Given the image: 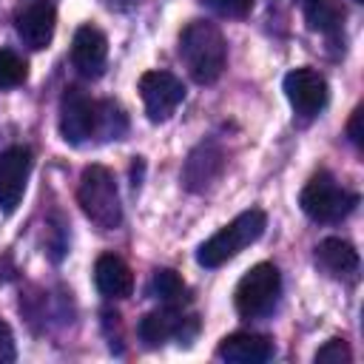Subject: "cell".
Listing matches in <instances>:
<instances>
[{
    "instance_id": "13",
    "label": "cell",
    "mask_w": 364,
    "mask_h": 364,
    "mask_svg": "<svg viewBox=\"0 0 364 364\" xmlns=\"http://www.w3.org/2000/svg\"><path fill=\"white\" fill-rule=\"evenodd\" d=\"M216 355L230 364H264L276 355V347L262 333H230L219 341Z\"/></svg>"
},
{
    "instance_id": "19",
    "label": "cell",
    "mask_w": 364,
    "mask_h": 364,
    "mask_svg": "<svg viewBox=\"0 0 364 364\" xmlns=\"http://www.w3.org/2000/svg\"><path fill=\"white\" fill-rule=\"evenodd\" d=\"M26 77H28L26 60L11 48H0V88H14L26 82Z\"/></svg>"
},
{
    "instance_id": "24",
    "label": "cell",
    "mask_w": 364,
    "mask_h": 364,
    "mask_svg": "<svg viewBox=\"0 0 364 364\" xmlns=\"http://www.w3.org/2000/svg\"><path fill=\"white\" fill-rule=\"evenodd\" d=\"M355 3H364V0H355Z\"/></svg>"
},
{
    "instance_id": "17",
    "label": "cell",
    "mask_w": 364,
    "mask_h": 364,
    "mask_svg": "<svg viewBox=\"0 0 364 364\" xmlns=\"http://www.w3.org/2000/svg\"><path fill=\"white\" fill-rule=\"evenodd\" d=\"M304 20L313 31L333 34L344 23V9L338 0H304Z\"/></svg>"
},
{
    "instance_id": "21",
    "label": "cell",
    "mask_w": 364,
    "mask_h": 364,
    "mask_svg": "<svg viewBox=\"0 0 364 364\" xmlns=\"http://www.w3.org/2000/svg\"><path fill=\"white\" fill-rule=\"evenodd\" d=\"M205 3L225 17H247L253 9V0H205Z\"/></svg>"
},
{
    "instance_id": "9",
    "label": "cell",
    "mask_w": 364,
    "mask_h": 364,
    "mask_svg": "<svg viewBox=\"0 0 364 364\" xmlns=\"http://www.w3.org/2000/svg\"><path fill=\"white\" fill-rule=\"evenodd\" d=\"M284 94L293 111L304 119L316 117L327 105V80L313 68H293L284 77Z\"/></svg>"
},
{
    "instance_id": "1",
    "label": "cell",
    "mask_w": 364,
    "mask_h": 364,
    "mask_svg": "<svg viewBox=\"0 0 364 364\" xmlns=\"http://www.w3.org/2000/svg\"><path fill=\"white\" fill-rule=\"evenodd\" d=\"M128 131V117L111 100H94L82 88H65L60 100V134L71 145L88 139H119Z\"/></svg>"
},
{
    "instance_id": "3",
    "label": "cell",
    "mask_w": 364,
    "mask_h": 364,
    "mask_svg": "<svg viewBox=\"0 0 364 364\" xmlns=\"http://www.w3.org/2000/svg\"><path fill=\"white\" fill-rule=\"evenodd\" d=\"M77 202L82 213L100 228V230H114L122 222V205H119V191L114 182V173L105 165H85L80 173L77 185Z\"/></svg>"
},
{
    "instance_id": "15",
    "label": "cell",
    "mask_w": 364,
    "mask_h": 364,
    "mask_svg": "<svg viewBox=\"0 0 364 364\" xmlns=\"http://www.w3.org/2000/svg\"><path fill=\"white\" fill-rule=\"evenodd\" d=\"M94 282H97V290L108 299H128L134 290L131 267L114 253H102L94 262Z\"/></svg>"
},
{
    "instance_id": "14",
    "label": "cell",
    "mask_w": 364,
    "mask_h": 364,
    "mask_svg": "<svg viewBox=\"0 0 364 364\" xmlns=\"http://www.w3.org/2000/svg\"><path fill=\"white\" fill-rule=\"evenodd\" d=\"M14 26H17L20 40H23L28 48L43 51V48H48V43H51V37H54L57 11H54L51 3L40 0V3H31L28 9H23V11L17 14V20H14Z\"/></svg>"
},
{
    "instance_id": "7",
    "label": "cell",
    "mask_w": 364,
    "mask_h": 364,
    "mask_svg": "<svg viewBox=\"0 0 364 364\" xmlns=\"http://www.w3.org/2000/svg\"><path fill=\"white\" fill-rule=\"evenodd\" d=\"M196 333H199V318L182 313V307L165 304L162 310H154L139 321V338L145 341V347H162L171 338H176L179 344H191Z\"/></svg>"
},
{
    "instance_id": "5",
    "label": "cell",
    "mask_w": 364,
    "mask_h": 364,
    "mask_svg": "<svg viewBox=\"0 0 364 364\" xmlns=\"http://www.w3.org/2000/svg\"><path fill=\"white\" fill-rule=\"evenodd\" d=\"M279 293H282V273H279V267L270 264V262H259L236 284V293H233L236 313L242 318H262V316H267L276 307Z\"/></svg>"
},
{
    "instance_id": "12",
    "label": "cell",
    "mask_w": 364,
    "mask_h": 364,
    "mask_svg": "<svg viewBox=\"0 0 364 364\" xmlns=\"http://www.w3.org/2000/svg\"><path fill=\"white\" fill-rule=\"evenodd\" d=\"M222 168H225V154H222V148H219L216 142H202V145H196V148L191 151V156L185 159L182 182H185L188 191L202 193V191H208V188L219 179Z\"/></svg>"
},
{
    "instance_id": "11",
    "label": "cell",
    "mask_w": 364,
    "mask_h": 364,
    "mask_svg": "<svg viewBox=\"0 0 364 364\" xmlns=\"http://www.w3.org/2000/svg\"><path fill=\"white\" fill-rule=\"evenodd\" d=\"M108 60V40L97 26H80L71 43V63L82 77H100Z\"/></svg>"
},
{
    "instance_id": "16",
    "label": "cell",
    "mask_w": 364,
    "mask_h": 364,
    "mask_svg": "<svg viewBox=\"0 0 364 364\" xmlns=\"http://www.w3.org/2000/svg\"><path fill=\"white\" fill-rule=\"evenodd\" d=\"M316 264L333 279H350L358 270V253L350 242L330 236L316 245Z\"/></svg>"
},
{
    "instance_id": "4",
    "label": "cell",
    "mask_w": 364,
    "mask_h": 364,
    "mask_svg": "<svg viewBox=\"0 0 364 364\" xmlns=\"http://www.w3.org/2000/svg\"><path fill=\"white\" fill-rule=\"evenodd\" d=\"M267 228V216L259 208L242 210L233 222H228L222 230H216L208 242L199 245L196 250V262L202 267H219L225 262H230L233 256H239L247 245H253Z\"/></svg>"
},
{
    "instance_id": "18",
    "label": "cell",
    "mask_w": 364,
    "mask_h": 364,
    "mask_svg": "<svg viewBox=\"0 0 364 364\" xmlns=\"http://www.w3.org/2000/svg\"><path fill=\"white\" fill-rule=\"evenodd\" d=\"M151 290H154V296H156L162 304H168V307H185V304L191 301L188 284H185L182 276H179L176 270H171V267H162V270L154 273Z\"/></svg>"
},
{
    "instance_id": "2",
    "label": "cell",
    "mask_w": 364,
    "mask_h": 364,
    "mask_svg": "<svg viewBox=\"0 0 364 364\" xmlns=\"http://www.w3.org/2000/svg\"><path fill=\"white\" fill-rule=\"evenodd\" d=\"M179 57L188 74L199 85H210L222 77L228 63V43L222 31L208 20H193L179 34Z\"/></svg>"
},
{
    "instance_id": "23",
    "label": "cell",
    "mask_w": 364,
    "mask_h": 364,
    "mask_svg": "<svg viewBox=\"0 0 364 364\" xmlns=\"http://www.w3.org/2000/svg\"><path fill=\"white\" fill-rule=\"evenodd\" d=\"M361 117H364V111H361V108H355V111H353V117H350V122H347V136H350V142H353L355 148H361V145H364Z\"/></svg>"
},
{
    "instance_id": "10",
    "label": "cell",
    "mask_w": 364,
    "mask_h": 364,
    "mask_svg": "<svg viewBox=\"0 0 364 364\" xmlns=\"http://www.w3.org/2000/svg\"><path fill=\"white\" fill-rule=\"evenodd\" d=\"M28 173H31V151L26 145H11L0 154V208L6 213L17 210Z\"/></svg>"
},
{
    "instance_id": "6",
    "label": "cell",
    "mask_w": 364,
    "mask_h": 364,
    "mask_svg": "<svg viewBox=\"0 0 364 364\" xmlns=\"http://www.w3.org/2000/svg\"><path fill=\"white\" fill-rule=\"evenodd\" d=\"M299 205L313 222H341L358 205V193L341 188L327 171H318L301 188Z\"/></svg>"
},
{
    "instance_id": "8",
    "label": "cell",
    "mask_w": 364,
    "mask_h": 364,
    "mask_svg": "<svg viewBox=\"0 0 364 364\" xmlns=\"http://www.w3.org/2000/svg\"><path fill=\"white\" fill-rule=\"evenodd\" d=\"M139 97L151 122H165L185 100V85L171 71H145L139 77Z\"/></svg>"
},
{
    "instance_id": "20",
    "label": "cell",
    "mask_w": 364,
    "mask_h": 364,
    "mask_svg": "<svg viewBox=\"0 0 364 364\" xmlns=\"http://www.w3.org/2000/svg\"><path fill=\"white\" fill-rule=\"evenodd\" d=\"M353 353L344 338H330L324 347L316 350V364H350Z\"/></svg>"
},
{
    "instance_id": "22",
    "label": "cell",
    "mask_w": 364,
    "mask_h": 364,
    "mask_svg": "<svg viewBox=\"0 0 364 364\" xmlns=\"http://www.w3.org/2000/svg\"><path fill=\"white\" fill-rule=\"evenodd\" d=\"M6 361H14V336H11V327L0 318V364Z\"/></svg>"
}]
</instances>
